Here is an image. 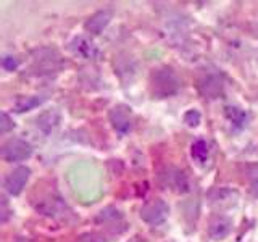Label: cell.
<instances>
[{"instance_id": "6da1fadb", "label": "cell", "mask_w": 258, "mask_h": 242, "mask_svg": "<svg viewBox=\"0 0 258 242\" xmlns=\"http://www.w3.org/2000/svg\"><path fill=\"white\" fill-rule=\"evenodd\" d=\"M181 79L176 75V71L169 67H161L153 70L150 76V91L153 97L166 99V97L176 95L181 91Z\"/></svg>"}, {"instance_id": "7a4b0ae2", "label": "cell", "mask_w": 258, "mask_h": 242, "mask_svg": "<svg viewBox=\"0 0 258 242\" xmlns=\"http://www.w3.org/2000/svg\"><path fill=\"white\" fill-rule=\"evenodd\" d=\"M34 208L40 215L52 218V220H56V221L68 223V221L76 220V216L73 213V210L70 208V205L60 196H56V194L42 196L34 204Z\"/></svg>"}, {"instance_id": "3957f363", "label": "cell", "mask_w": 258, "mask_h": 242, "mask_svg": "<svg viewBox=\"0 0 258 242\" xmlns=\"http://www.w3.org/2000/svg\"><path fill=\"white\" fill-rule=\"evenodd\" d=\"M63 67V60L58 50L50 47H40L32 52V73L37 76L52 75V73L60 71Z\"/></svg>"}, {"instance_id": "277c9868", "label": "cell", "mask_w": 258, "mask_h": 242, "mask_svg": "<svg viewBox=\"0 0 258 242\" xmlns=\"http://www.w3.org/2000/svg\"><path fill=\"white\" fill-rule=\"evenodd\" d=\"M141 218L142 221H145L150 226H158L161 223L166 221V218L169 215V207L165 200L161 199H152L147 200L141 207Z\"/></svg>"}, {"instance_id": "5b68a950", "label": "cell", "mask_w": 258, "mask_h": 242, "mask_svg": "<svg viewBox=\"0 0 258 242\" xmlns=\"http://www.w3.org/2000/svg\"><path fill=\"white\" fill-rule=\"evenodd\" d=\"M31 155L32 145L20 137H12L2 145V158L5 161H23Z\"/></svg>"}, {"instance_id": "8992f818", "label": "cell", "mask_w": 258, "mask_h": 242, "mask_svg": "<svg viewBox=\"0 0 258 242\" xmlns=\"http://www.w3.org/2000/svg\"><path fill=\"white\" fill-rule=\"evenodd\" d=\"M160 181L163 184V188L166 189H171L174 192H189L190 191V183H189V177L185 174V171L179 168H174V166H168L165 168V171L160 174Z\"/></svg>"}, {"instance_id": "52a82bcc", "label": "cell", "mask_w": 258, "mask_h": 242, "mask_svg": "<svg viewBox=\"0 0 258 242\" xmlns=\"http://www.w3.org/2000/svg\"><path fill=\"white\" fill-rule=\"evenodd\" d=\"M224 79L218 71H208L199 79V92L207 99H218L223 94Z\"/></svg>"}, {"instance_id": "ba28073f", "label": "cell", "mask_w": 258, "mask_h": 242, "mask_svg": "<svg viewBox=\"0 0 258 242\" xmlns=\"http://www.w3.org/2000/svg\"><path fill=\"white\" fill-rule=\"evenodd\" d=\"M110 123L113 129L124 136L133 129V111L127 105H116L110 110Z\"/></svg>"}, {"instance_id": "9c48e42d", "label": "cell", "mask_w": 258, "mask_h": 242, "mask_svg": "<svg viewBox=\"0 0 258 242\" xmlns=\"http://www.w3.org/2000/svg\"><path fill=\"white\" fill-rule=\"evenodd\" d=\"M31 176V169L28 166H18L15 168L13 171L7 174L5 181H4V188L5 191L10 194V196H20L23 189L26 188V183L29 181Z\"/></svg>"}, {"instance_id": "30bf717a", "label": "cell", "mask_w": 258, "mask_h": 242, "mask_svg": "<svg viewBox=\"0 0 258 242\" xmlns=\"http://www.w3.org/2000/svg\"><path fill=\"white\" fill-rule=\"evenodd\" d=\"M232 231V220L229 216L216 213L212 216V220L208 223V236L213 240H221L226 236H229Z\"/></svg>"}, {"instance_id": "8fae6325", "label": "cell", "mask_w": 258, "mask_h": 242, "mask_svg": "<svg viewBox=\"0 0 258 242\" xmlns=\"http://www.w3.org/2000/svg\"><path fill=\"white\" fill-rule=\"evenodd\" d=\"M71 52L81 56V58H86V60H94L99 56V47L94 44V40H91L86 36H78L71 40L70 44Z\"/></svg>"}, {"instance_id": "7c38bea8", "label": "cell", "mask_w": 258, "mask_h": 242, "mask_svg": "<svg viewBox=\"0 0 258 242\" xmlns=\"http://www.w3.org/2000/svg\"><path fill=\"white\" fill-rule=\"evenodd\" d=\"M95 223L107 226V228H110L113 232H116V226L115 224L124 226L123 213H121L119 210L115 208V207H107V208L100 210V212L97 213V216H95Z\"/></svg>"}, {"instance_id": "4fadbf2b", "label": "cell", "mask_w": 258, "mask_h": 242, "mask_svg": "<svg viewBox=\"0 0 258 242\" xmlns=\"http://www.w3.org/2000/svg\"><path fill=\"white\" fill-rule=\"evenodd\" d=\"M60 123V111L56 108H50V110H45L42 111L40 115L36 118V126L42 131L45 136L50 134L53 129L58 126Z\"/></svg>"}, {"instance_id": "5bb4252c", "label": "cell", "mask_w": 258, "mask_h": 242, "mask_svg": "<svg viewBox=\"0 0 258 242\" xmlns=\"http://www.w3.org/2000/svg\"><path fill=\"white\" fill-rule=\"evenodd\" d=\"M111 20V12L110 10H100L94 13L84 24V28L91 34H100V32L108 26V23Z\"/></svg>"}, {"instance_id": "9a60e30c", "label": "cell", "mask_w": 258, "mask_h": 242, "mask_svg": "<svg viewBox=\"0 0 258 242\" xmlns=\"http://www.w3.org/2000/svg\"><path fill=\"white\" fill-rule=\"evenodd\" d=\"M224 115L231 121V125L237 129L245 128L247 121H248V113L245 110H242L239 107H234V105H228L224 107Z\"/></svg>"}, {"instance_id": "2e32d148", "label": "cell", "mask_w": 258, "mask_h": 242, "mask_svg": "<svg viewBox=\"0 0 258 242\" xmlns=\"http://www.w3.org/2000/svg\"><path fill=\"white\" fill-rule=\"evenodd\" d=\"M210 199H212L213 205H223L226 202V205H232L237 199V192L231 191V189H215L212 194H210Z\"/></svg>"}, {"instance_id": "e0dca14e", "label": "cell", "mask_w": 258, "mask_h": 242, "mask_svg": "<svg viewBox=\"0 0 258 242\" xmlns=\"http://www.w3.org/2000/svg\"><path fill=\"white\" fill-rule=\"evenodd\" d=\"M45 99L44 97H39V95H28V97H20L18 100L15 103V111L23 113V111H28L39 107Z\"/></svg>"}, {"instance_id": "ac0fdd59", "label": "cell", "mask_w": 258, "mask_h": 242, "mask_svg": "<svg viewBox=\"0 0 258 242\" xmlns=\"http://www.w3.org/2000/svg\"><path fill=\"white\" fill-rule=\"evenodd\" d=\"M190 153H192V157L199 161V163H205L208 155H210V147H208L207 141L199 139V141L194 142L192 149H190Z\"/></svg>"}, {"instance_id": "d6986e66", "label": "cell", "mask_w": 258, "mask_h": 242, "mask_svg": "<svg viewBox=\"0 0 258 242\" xmlns=\"http://www.w3.org/2000/svg\"><path fill=\"white\" fill-rule=\"evenodd\" d=\"M200 119H202V115L197 110H189V111H185V115H184V123L187 126H190V128L199 126Z\"/></svg>"}, {"instance_id": "ffe728a7", "label": "cell", "mask_w": 258, "mask_h": 242, "mask_svg": "<svg viewBox=\"0 0 258 242\" xmlns=\"http://www.w3.org/2000/svg\"><path fill=\"white\" fill-rule=\"evenodd\" d=\"M248 177H250V192L255 197H258V166H250Z\"/></svg>"}, {"instance_id": "44dd1931", "label": "cell", "mask_w": 258, "mask_h": 242, "mask_svg": "<svg viewBox=\"0 0 258 242\" xmlns=\"http://www.w3.org/2000/svg\"><path fill=\"white\" fill-rule=\"evenodd\" d=\"M2 67L7 71H15L16 68L20 67V58H16V56H13V55H4Z\"/></svg>"}, {"instance_id": "7402d4cb", "label": "cell", "mask_w": 258, "mask_h": 242, "mask_svg": "<svg viewBox=\"0 0 258 242\" xmlns=\"http://www.w3.org/2000/svg\"><path fill=\"white\" fill-rule=\"evenodd\" d=\"M15 128V123H13V119L7 115V113L4 111L2 115H0V133L5 134L8 131H12V129Z\"/></svg>"}, {"instance_id": "603a6c76", "label": "cell", "mask_w": 258, "mask_h": 242, "mask_svg": "<svg viewBox=\"0 0 258 242\" xmlns=\"http://www.w3.org/2000/svg\"><path fill=\"white\" fill-rule=\"evenodd\" d=\"M0 207H2V210H0V221L7 223L12 212H10V208H8V200L4 196H2V199H0Z\"/></svg>"}, {"instance_id": "cb8c5ba5", "label": "cell", "mask_w": 258, "mask_h": 242, "mask_svg": "<svg viewBox=\"0 0 258 242\" xmlns=\"http://www.w3.org/2000/svg\"><path fill=\"white\" fill-rule=\"evenodd\" d=\"M79 242H105V239L97 232H84L79 236Z\"/></svg>"}, {"instance_id": "d4e9b609", "label": "cell", "mask_w": 258, "mask_h": 242, "mask_svg": "<svg viewBox=\"0 0 258 242\" xmlns=\"http://www.w3.org/2000/svg\"><path fill=\"white\" fill-rule=\"evenodd\" d=\"M15 242H32V240L29 237H16Z\"/></svg>"}, {"instance_id": "484cf974", "label": "cell", "mask_w": 258, "mask_h": 242, "mask_svg": "<svg viewBox=\"0 0 258 242\" xmlns=\"http://www.w3.org/2000/svg\"><path fill=\"white\" fill-rule=\"evenodd\" d=\"M129 242H144L141 237H134V239H131V240H129Z\"/></svg>"}]
</instances>
